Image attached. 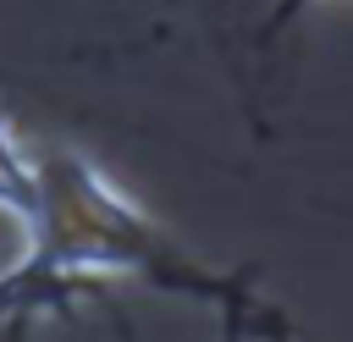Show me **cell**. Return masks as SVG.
<instances>
[{
  "instance_id": "6da1fadb",
  "label": "cell",
  "mask_w": 353,
  "mask_h": 342,
  "mask_svg": "<svg viewBox=\"0 0 353 342\" xmlns=\"http://www.w3.org/2000/svg\"><path fill=\"white\" fill-rule=\"evenodd\" d=\"M0 204L6 210H17L28 226L39 221V204H44V182L28 171V160L17 154V143H11V127L0 121Z\"/></svg>"
}]
</instances>
